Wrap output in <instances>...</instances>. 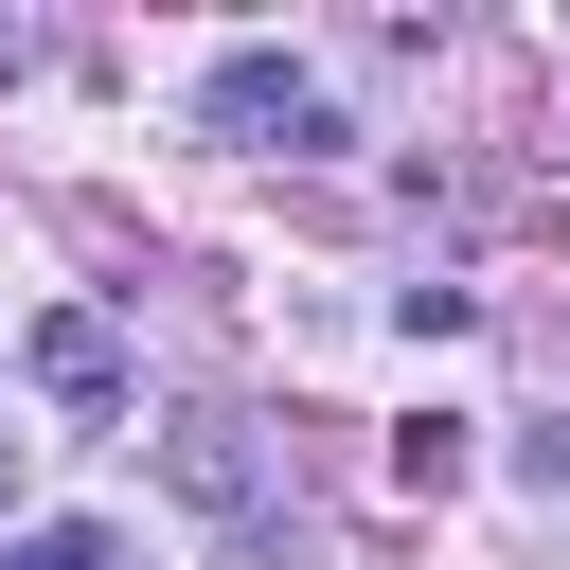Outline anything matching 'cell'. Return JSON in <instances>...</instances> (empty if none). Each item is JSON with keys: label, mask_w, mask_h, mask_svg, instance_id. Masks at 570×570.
Listing matches in <instances>:
<instances>
[{"label": "cell", "mask_w": 570, "mask_h": 570, "mask_svg": "<svg viewBox=\"0 0 570 570\" xmlns=\"http://www.w3.org/2000/svg\"><path fill=\"white\" fill-rule=\"evenodd\" d=\"M196 125H214V142H321V89H303L285 53H232V71L196 89Z\"/></svg>", "instance_id": "obj_1"}, {"label": "cell", "mask_w": 570, "mask_h": 570, "mask_svg": "<svg viewBox=\"0 0 570 570\" xmlns=\"http://www.w3.org/2000/svg\"><path fill=\"white\" fill-rule=\"evenodd\" d=\"M160 481H178L196 517H249V499H267V445H249L232 410H178V428H160Z\"/></svg>", "instance_id": "obj_2"}, {"label": "cell", "mask_w": 570, "mask_h": 570, "mask_svg": "<svg viewBox=\"0 0 570 570\" xmlns=\"http://www.w3.org/2000/svg\"><path fill=\"white\" fill-rule=\"evenodd\" d=\"M36 392H53V410H125V321H107V303H53V321H36Z\"/></svg>", "instance_id": "obj_3"}, {"label": "cell", "mask_w": 570, "mask_h": 570, "mask_svg": "<svg viewBox=\"0 0 570 570\" xmlns=\"http://www.w3.org/2000/svg\"><path fill=\"white\" fill-rule=\"evenodd\" d=\"M392 481L445 499V481H463V410H410V428H392Z\"/></svg>", "instance_id": "obj_4"}, {"label": "cell", "mask_w": 570, "mask_h": 570, "mask_svg": "<svg viewBox=\"0 0 570 570\" xmlns=\"http://www.w3.org/2000/svg\"><path fill=\"white\" fill-rule=\"evenodd\" d=\"M0 570H125V534H89V517H36V534H18Z\"/></svg>", "instance_id": "obj_5"}, {"label": "cell", "mask_w": 570, "mask_h": 570, "mask_svg": "<svg viewBox=\"0 0 570 570\" xmlns=\"http://www.w3.org/2000/svg\"><path fill=\"white\" fill-rule=\"evenodd\" d=\"M517 481H534V499H570V428H534V445H517Z\"/></svg>", "instance_id": "obj_6"}, {"label": "cell", "mask_w": 570, "mask_h": 570, "mask_svg": "<svg viewBox=\"0 0 570 570\" xmlns=\"http://www.w3.org/2000/svg\"><path fill=\"white\" fill-rule=\"evenodd\" d=\"M0 517H18V428H0Z\"/></svg>", "instance_id": "obj_7"}]
</instances>
